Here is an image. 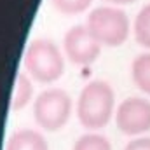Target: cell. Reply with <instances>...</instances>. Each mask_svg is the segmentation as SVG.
<instances>
[{
  "label": "cell",
  "mask_w": 150,
  "mask_h": 150,
  "mask_svg": "<svg viewBox=\"0 0 150 150\" xmlns=\"http://www.w3.org/2000/svg\"><path fill=\"white\" fill-rule=\"evenodd\" d=\"M115 115V93L107 80L87 82L77 100V119L89 131L103 129Z\"/></svg>",
  "instance_id": "1"
},
{
  "label": "cell",
  "mask_w": 150,
  "mask_h": 150,
  "mask_svg": "<svg viewBox=\"0 0 150 150\" xmlns=\"http://www.w3.org/2000/svg\"><path fill=\"white\" fill-rule=\"evenodd\" d=\"M26 74L40 84H51L65 74V58L61 49L51 38H33L23 58Z\"/></svg>",
  "instance_id": "2"
},
{
  "label": "cell",
  "mask_w": 150,
  "mask_h": 150,
  "mask_svg": "<svg viewBox=\"0 0 150 150\" xmlns=\"http://www.w3.org/2000/svg\"><path fill=\"white\" fill-rule=\"evenodd\" d=\"M86 26L101 44V47L122 45L131 32L127 14L113 5H101L93 9L86 19Z\"/></svg>",
  "instance_id": "3"
},
{
  "label": "cell",
  "mask_w": 150,
  "mask_h": 150,
  "mask_svg": "<svg viewBox=\"0 0 150 150\" xmlns=\"http://www.w3.org/2000/svg\"><path fill=\"white\" fill-rule=\"evenodd\" d=\"M74 101L63 89L51 87L38 94L33 101V117L38 127L47 133H56L67 126L72 117Z\"/></svg>",
  "instance_id": "4"
},
{
  "label": "cell",
  "mask_w": 150,
  "mask_h": 150,
  "mask_svg": "<svg viewBox=\"0 0 150 150\" xmlns=\"http://www.w3.org/2000/svg\"><path fill=\"white\" fill-rule=\"evenodd\" d=\"M113 119L122 134L140 136L150 131V101L140 96L126 98L119 103Z\"/></svg>",
  "instance_id": "5"
},
{
  "label": "cell",
  "mask_w": 150,
  "mask_h": 150,
  "mask_svg": "<svg viewBox=\"0 0 150 150\" xmlns=\"http://www.w3.org/2000/svg\"><path fill=\"white\" fill-rule=\"evenodd\" d=\"M63 49L67 58L74 65L89 67L98 59L101 52V44L94 38V35L87 30L86 25H77L67 32L63 40Z\"/></svg>",
  "instance_id": "6"
},
{
  "label": "cell",
  "mask_w": 150,
  "mask_h": 150,
  "mask_svg": "<svg viewBox=\"0 0 150 150\" xmlns=\"http://www.w3.org/2000/svg\"><path fill=\"white\" fill-rule=\"evenodd\" d=\"M5 150H49V143L42 133L25 127L9 136Z\"/></svg>",
  "instance_id": "7"
},
{
  "label": "cell",
  "mask_w": 150,
  "mask_h": 150,
  "mask_svg": "<svg viewBox=\"0 0 150 150\" xmlns=\"http://www.w3.org/2000/svg\"><path fill=\"white\" fill-rule=\"evenodd\" d=\"M33 98V79L26 72L16 75L14 80V89H12V98H11V108L14 112L23 110Z\"/></svg>",
  "instance_id": "8"
},
{
  "label": "cell",
  "mask_w": 150,
  "mask_h": 150,
  "mask_svg": "<svg viewBox=\"0 0 150 150\" xmlns=\"http://www.w3.org/2000/svg\"><path fill=\"white\" fill-rule=\"evenodd\" d=\"M131 79L142 93L150 94V52H142L133 59Z\"/></svg>",
  "instance_id": "9"
},
{
  "label": "cell",
  "mask_w": 150,
  "mask_h": 150,
  "mask_svg": "<svg viewBox=\"0 0 150 150\" xmlns=\"http://www.w3.org/2000/svg\"><path fill=\"white\" fill-rule=\"evenodd\" d=\"M133 33H134V40L142 47L150 49V4L143 5L136 14L133 23Z\"/></svg>",
  "instance_id": "10"
},
{
  "label": "cell",
  "mask_w": 150,
  "mask_h": 150,
  "mask_svg": "<svg viewBox=\"0 0 150 150\" xmlns=\"http://www.w3.org/2000/svg\"><path fill=\"white\" fill-rule=\"evenodd\" d=\"M72 150H112V143L107 136L96 131H89L75 140Z\"/></svg>",
  "instance_id": "11"
},
{
  "label": "cell",
  "mask_w": 150,
  "mask_h": 150,
  "mask_svg": "<svg viewBox=\"0 0 150 150\" xmlns=\"http://www.w3.org/2000/svg\"><path fill=\"white\" fill-rule=\"evenodd\" d=\"M54 9L61 14H80L89 9L93 0H51Z\"/></svg>",
  "instance_id": "12"
},
{
  "label": "cell",
  "mask_w": 150,
  "mask_h": 150,
  "mask_svg": "<svg viewBox=\"0 0 150 150\" xmlns=\"http://www.w3.org/2000/svg\"><path fill=\"white\" fill-rule=\"evenodd\" d=\"M124 150H150V136H136L124 147Z\"/></svg>",
  "instance_id": "13"
},
{
  "label": "cell",
  "mask_w": 150,
  "mask_h": 150,
  "mask_svg": "<svg viewBox=\"0 0 150 150\" xmlns=\"http://www.w3.org/2000/svg\"><path fill=\"white\" fill-rule=\"evenodd\" d=\"M105 2H108V4H117V5H126V4H133V2H136V0H105Z\"/></svg>",
  "instance_id": "14"
}]
</instances>
